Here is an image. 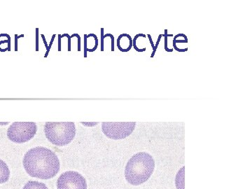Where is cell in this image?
Segmentation results:
<instances>
[{"label":"cell","instance_id":"6da1fadb","mask_svg":"<svg viewBox=\"0 0 252 189\" xmlns=\"http://www.w3.org/2000/svg\"><path fill=\"white\" fill-rule=\"evenodd\" d=\"M23 166L31 177L49 180L59 173L60 160L51 149L37 147L30 149L25 154Z\"/></svg>","mask_w":252,"mask_h":189},{"label":"cell","instance_id":"7a4b0ae2","mask_svg":"<svg viewBox=\"0 0 252 189\" xmlns=\"http://www.w3.org/2000/svg\"><path fill=\"white\" fill-rule=\"evenodd\" d=\"M154 168L155 161L150 154L146 152L136 154L132 156L126 165V180L132 185H142L150 178Z\"/></svg>","mask_w":252,"mask_h":189},{"label":"cell","instance_id":"3957f363","mask_svg":"<svg viewBox=\"0 0 252 189\" xmlns=\"http://www.w3.org/2000/svg\"><path fill=\"white\" fill-rule=\"evenodd\" d=\"M46 138L57 147H64L70 143L76 135L74 122H46L44 126Z\"/></svg>","mask_w":252,"mask_h":189},{"label":"cell","instance_id":"277c9868","mask_svg":"<svg viewBox=\"0 0 252 189\" xmlns=\"http://www.w3.org/2000/svg\"><path fill=\"white\" fill-rule=\"evenodd\" d=\"M37 131L34 122H14L7 130V137L11 142L22 144L31 140Z\"/></svg>","mask_w":252,"mask_h":189},{"label":"cell","instance_id":"5b68a950","mask_svg":"<svg viewBox=\"0 0 252 189\" xmlns=\"http://www.w3.org/2000/svg\"><path fill=\"white\" fill-rule=\"evenodd\" d=\"M135 122H103L102 129L104 135L114 140L128 137L135 130Z\"/></svg>","mask_w":252,"mask_h":189},{"label":"cell","instance_id":"8992f818","mask_svg":"<svg viewBox=\"0 0 252 189\" xmlns=\"http://www.w3.org/2000/svg\"><path fill=\"white\" fill-rule=\"evenodd\" d=\"M58 189H87L85 178L77 172H66L58 180Z\"/></svg>","mask_w":252,"mask_h":189},{"label":"cell","instance_id":"52a82bcc","mask_svg":"<svg viewBox=\"0 0 252 189\" xmlns=\"http://www.w3.org/2000/svg\"><path fill=\"white\" fill-rule=\"evenodd\" d=\"M117 47L122 52H127L132 47V39L127 34H122L117 39Z\"/></svg>","mask_w":252,"mask_h":189},{"label":"cell","instance_id":"ba28073f","mask_svg":"<svg viewBox=\"0 0 252 189\" xmlns=\"http://www.w3.org/2000/svg\"><path fill=\"white\" fill-rule=\"evenodd\" d=\"M10 171L6 162L0 160V184L5 183L9 180Z\"/></svg>","mask_w":252,"mask_h":189},{"label":"cell","instance_id":"9c48e42d","mask_svg":"<svg viewBox=\"0 0 252 189\" xmlns=\"http://www.w3.org/2000/svg\"><path fill=\"white\" fill-rule=\"evenodd\" d=\"M23 189H48V188L44 183L30 181L25 185Z\"/></svg>","mask_w":252,"mask_h":189},{"label":"cell","instance_id":"30bf717a","mask_svg":"<svg viewBox=\"0 0 252 189\" xmlns=\"http://www.w3.org/2000/svg\"><path fill=\"white\" fill-rule=\"evenodd\" d=\"M168 31L167 29L165 30V34H164V38H165V50L167 51V52H172L173 51V49H168L167 47V39H168V36H173L172 34H168V32H167Z\"/></svg>","mask_w":252,"mask_h":189},{"label":"cell","instance_id":"8fae6325","mask_svg":"<svg viewBox=\"0 0 252 189\" xmlns=\"http://www.w3.org/2000/svg\"><path fill=\"white\" fill-rule=\"evenodd\" d=\"M162 37H164V34H160V35L158 36V40L157 41V44H156L155 46H154L153 53H152V56H151V58H154V55H155L156 52H157L158 46L159 43H160V40H161Z\"/></svg>","mask_w":252,"mask_h":189},{"label":"cell","instance_id":"7c38bea8","mask_svg":"<svg viewBox=\"0 0 252 189\" xmlns=\"http://www.w3.org/2000/svg\"><path fill=\"white\" fill-rule=\"evenodd\" d=\"M36 51H39V28L36 29Z\"/></svg>","mask_w":252,"mask_h":189},{"label":"cell","instance_id":"4fadbf2b","mask_svg":"<svg viewBox=\"0 0 252 189\" xmlns=\"http://www.w3.org/2000/svg\"><path fill=\"white\" fill-rule=\"evenodd\" d=\"M104 28L101 29V51H104Z\"/></svg>","mask_w":252,"mask_h":189},{"label":"cell","instance_id":"5bb4252c","mask_svg":"<svg viewBox=\"0 0 252 189\" xmlns=\"http://www.w3.org/2000/svg\"><path fill=\"white\" fill-rule=\"evenodd\" d=\"M74 36H77L78 38V51H81V37L78 34H72V36H70L71 38L74 37Z\"/></svg>","mask_w":252,"mask_h":189},{"label":"cell","instance_id":"9a60e30c","mask_svg":"<svg viewBox=\"0 0 252 189\" xmlns=\"http://www.w3.org/2000/svg\"><path fill=\"white\" fill-rule=\"evenodd\" d=\"M1 36H6L8 38L7 40L9 41V45H8V51H11V36L8 34H0V37Z\"/></svg>","mask_w":252,"mask_h":189},{"label":"cell","instance_id":"2e32d148","mask_svg":"<svg viewBox=\"0 0 252 189\" xmlns=\"http://www.w3.org/2000/svg\"><path fill=\"white\" fill-rule=\"evenodd\" d=\"M24 35L21 34V35L18 36L17 34H15V51H18V39L20 37H23Z\"/></svg>","mask_w":252,"mask_h":189},{"label":"cell","instance_id":"e0dca14e","mask_svg":"<svg viewBox=\"0 0 252 189\" xmlns=\"http://www.w3.org/2000/svg\"><path fill=\"white\" fill-rule=\"evenodd\" d=\"M55 37H56V34H54V35L52 36V39H51V42H50V44L49 47H48L47 51H46L45 56H44L45 58L47 57L48 54H49L50 49H51V46H52L53 42H54Z\"/></svg>","mask_w":252,"mask_h":189},{"label":"cell","instance_id":"ac0fdd59","mask_svg":"<svg viewBox=\"0 0 252 189\" xmlns=\"http://www.w3.org/2000/svg\"><path fill=\"white\" fill-rule=\"evenodd\" d=\"M64 36H67L68 38V51H71V37L69 36V34H64L61 35V37H64Z\"/></svg>","mask_w":252,"mask_h":189},{"label":"cell","instance_id":"d6986e66","mask_svg":"<svg viewBox=\"0 0 252 189\" xmlns=\"http://www.w3.org/2000/svg\"><path fill=\"white\" fill-rule=\"evenodd\" d=\"M173 46L174 49L176 50V51H180V52H185V51H188V48H186L185 49H180L179 48L177 47V46H176V44L175 42H173Z\"/></svg>","mask_w":252,"mask_h":189},{"label":"cell","instance_id":"ffe728a7","mask_svg":"<svg viewBox=\"0 0 252 189\" xmlns=\"http://www.w3.org/2000/svg\"><path fill=\"white\" fill-rule=\"evenodd\" d=\"M81 124H83V125L86 126H94V125H97V124H98L99 123H81Z\"/></svg>","mask_w":252,"mask_h":189},{"label":"cell","instance_id":"44dd1931","mask_svg":"<svg viewBox=\"0 0 252 189\" xmlns=\"http://www.w3.org/2000/svg\"><path fill=\"white\" fill-rule=\"evenodd\" d=\"M147 36H148V37H149V41H150V44H151V45H152V49L154 50V46H155V45H154L153 40H152V36H151L150 34H148V35H147Z\"/></svg>","mask_w":252,"mask_h":189},{"label":"cell","instance_id":"7402d4cb","mask_svg":"<svg viewBox=\"0 0 252 189\" xmlns=\"http://www.w3.org/2000/svg\"><path fill=\"white\" fill-rule=\"evenodd\" d=\"M59 51H61V34H59Z\"/></svg>","mask_w":252,"mask_h":189},{"label":"cell","instance_id":"603a6c76","mask_svg":"<svg viewBox=\"0 0 252 189\" xmlns=\"http://www.w3.org/2000/svg\"><path fill=\"white\" fill-rule=\"evenodd\" d=\"M173 42L176 43H188V39H184V40H173Z\"/></svg>","mask_w":252,"mask_h":189}]
</instances>
